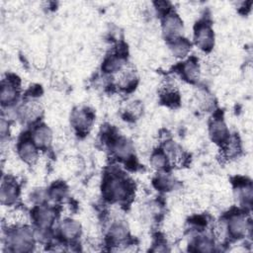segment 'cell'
Returning <instances> with one entry per match:
<instances>
[{"label": "cell", "instance_id": "ffe728a7", "mask_svg": "<svg viewBox=\"0 0 253 253\" xmlns=\"http://www.w3.org/2000/svg\"><path fill=\"white\" fill-rule=\"evenodd\" d=\"M110 235L111 238L116 241H121L126 236V228L122 223H117L112 226L110 229Z\"/></svg>", "mask_w": 253, "mask_h": 253}, {"label": "cell", "instance_id": "7402d4cb", "mask_svg": "<svg viewBox=\"0 0 253 253\" xmlns=\"http://www.w3.org/2000/svg\"><path fill=\"white\" fill-rule=\"evenodd\" d=\"M240 150V146H239V142L238 140L233 137L231 139H229L226 148H225V153L227 156H234L236 155Z\"/></svg>", "mask_w": 253, "mask_h": 253}, {"label": "cell", "instance_id": "44dd1931", "mask_svg": "<svg viewBox=\"0 0 253 253\" xmlns=\"http://www.w3.org/2000/svg\"><path fill=\"white\" fill-rule=\"evenodd\" d=\"M151 164L156 169H163L167 164V156L161 152H157L152 155Z\"/></svg>", "mask_w": 253, "mask_h": 253}, {"label": "cell", "instance_id": "8992f818", "mask_svg": "<svg viewBox=\"0 0 253 253\" xmlns=\"http://www.w3.org/2000/svg\"><path fill=\"white\" fill-rule=\"evenodd\" d=\"M34 218L39 227L42 229H46L52 224L54 220V212L49 209L40 208L35 211Z\"/></svg>", "mask_w": 253, "mask_h": 253}, {"label": "cell", "instance_id": "9c48e42d", "mask_svg": "<svg viewBox=\"0 0 253 253\" xmlns=\"http://www.w3.org/2000/svg\"><path fill=\"white\" fill-rule=\"evenodd\" d=\"M210 134L211 139L215 142H223L227 139L228 131L225 124L222 121H214L210 127Z\"/></svg>", "mask_w": 253, "mask_h": 253}, {"label": "cell", "instance_id": "2e32d148", "mask_svg": "<svg viewBox=\"0 0 253 253\" xmlns=\"http://www.w3.org/2000/svg\"><path fill=\"white\" fill-rule=\"evenodd\" d=\"M114 151L121 158H128L132 153V145L129 141L121 139L115 144Z\"/></svg>", "mask_w": 253, "mask_h": 253}, {"label": "cell", "instance_id": "ba28073f", "mask_svg": "<svg viewBox=\"0 0 253 253\" xmlns=\"http://www.w3.org/2000/svg\"><path fill=\"white\" fill-rule=\"evenodd\" d=\"M1 203L3 205H11L18 198V188L11 182H3L0 192Z\"/></svg>", "mask_w": 253, "mask_h": 253}, {"label": "cell", "instance_id": "603a6c76", "mask_svg": "<svg viewBox=\"0 0 253 253\" xmlns=\"http://www.w3.org/2000/svg\"><path fill=\"white\" fill-rule=\"evenodd\" d=\"M197 250L201 252H211L213 250V244L208 238H201L197 242Z\"/></svg>", "mask_w": 253, "mask_h": 253}, {"label": "cell", "instance_id": "7c38bea8", "mask_svg": "<svg viewBox=\"0 0 253 253\" xmlns=\"http://www.w3.org/2000/svg\"><path fill=\"white\" fill-rule=\"evenodd\" d=\"M61 235L66 239H73L80 233V224L76 220L66 219L60 224Z\"/></svg>", "mask_w": 253, "mask_h": 253}, {"label": "cell", "instance_id": "e0dca14e", "mask_svg": "<svg viewBox=\"0 0 253 253\" xmlns=\"http://www.w3.org/2000/svg\"><path fill=\"white\" fill-rule=\"evenodd\" d=\"M184 77L189 81H195L199 78V67L194 61H187L182 65Z\"/></svg>", "mask_w": 253, "mask_h": 253}, {"label": "cell", "instance_id": "5b68a950", "mask_svg": "<svg viewBox=\"0 0 253 253\" xmlns=\"http://www.w3.org/2000/svg\"><path fill=\"white\" fill-rule=\"evenodd\" d=\"M229 234L235 238H241L246 234L247 222L242 215L232 216L226 226Z\"/></svg>", "mask_w": 253, "mask_h": 253}, {"label": "cell", "instance_id": "30bf717a", "mask_svg": "<svg viewBox=\"0 0 253 253\" xmlns=\"http://www.w3.org/2000/svg\"><path fill=\"white\" fill-rule=\"evenodd\" d=\"M19 155L27 163H33L38 157L36 144L31 141H24L19 146Z\"/></svg>", "mask_w": 253, "mask_h": 253}, {"label": "cell", "instance_id": "277c9868", "mask_svg": "<svg viewBox=\"0 0 253 253\" xmlns=\"http://www.w3.org/2000/svg\"><path fill=\"white\" fill-rule=\"evenodd\" d=\"M197 44L204 50H210L213 45V33L208 26H200L195 33Z\"/></svg>", "mask_w": 253, "mask_h": 253}, {"label": "cell", "instance_id": "6da1fadb", "mask_svg": "<svg viewBox=\"0 0 253 253\" xmlns=\"http://www.w3.org/2000/svg\"><path fill=\"white\" fill-rule=\"evenodd\" d=\"M9 243L14 251H30L34 243V235L32 230L26 227L15 230L9 236Z\"/></svg>", "mask_w": 253, "mask_h": 253}, {"label": "cell", "instance_id": "3957f363", "mask_svg": "<svg viewBox=\"0 0 253 253\" xmlns=\"http://www.w3.org/2000/svg\"><path fill=\"white\" fill-rule=\"evenodd\" d=\"M162 28L163 33L167 38L176 39L183 29V24L181 19L176 14H169L164 18Z\"/></svg>", "mask_w": 253, "mask_h": 253}, {"label": "cell", "instance_id": "52a82bcc", "mask_svg": "<svg viewBox=\"0 0 253 253\" xmlns=\"http://www.w3.org/2000/svg\"><path fill=\"white\" fill-rule=\"evenodd\" d=\"M51 131L45 126H38L33 133V141L37 146L46 147L51 142Z\"/></svg>", "mask_w": 253, "mask_h": 253}, {"label": "cell", "instance_id": "ac0fdd59", "mask_svg": "<svg viewBox=\"0 0 253 253\" xmlns=\"http://www.w3.org/2000/svg\"><path fill=\"white\" fill-rule=\"evenodd\" d=\"M154 185L160 191H169L174 185V180L170 175L166 173H161L154 180Z\"/></svg>", "mask_w": 253, "mask_h": 253}, {"label": "cell", "instance_id": "4fadbf2b", "mask_svg": "<svg viewBox=\"0 0 253 253\" xmlns=\"http://www.w3.org/2000/svg\"><path fill=\"white\" fill-rule=\"evenodd\" d=\"M190 42L185 39H174L170 45L172 53L177 57H184L190 50Z\"/></svg>", "mask_w": 253, "mask_h": 253}, {"label": "cell", "instance_id": "d6986e66", "mask_svg": "<svg viewBox=\"0 0 253 253\" xmlns=\"http://www.w3.org/2000/svg\"><path fill=\"white\" fill-rule=\"evenodd\" d=\"M123 66V61L121 58L116 57V56H112L109 57L105 62H104V70L106 72H117L119 70H121Z\"/></svg>", "mask_w": 253, "mask_h": 253}, {"label": "cell", "instance_id": "9a60e30c", "mask_svg": "<svg viewBox=\"0 0 253 253\" xmlns=\"http://www.w3.org/2000/svg\"><path fill=\"white\" fill-rule=\"evenodd\" d=\"M42 113V108L38 103H30L23 107L21 114L23 118H25L28 121H34L36 120Z\"/></svg>", "mask_w": 253, "mask_h": 253}, {"label": "cell", "instance_id": "cb8c5ba5", "mask_svg": "<svg viewBox=\"0 0 253 253\" xmlns=\"http://www.w3.org/2000/svg\"><path fill=\"white\" fill-rule=\"evenodd\" d=\"M66 188L63 185H56L50 191V196L54 200H60L65 197L66 195Z\"/></svg>", "mask_w": 253, "mask_h": 253}, {"label": "cell", "instance_id": "8fae6325", "mask_svg": "<svg viewBox=\"0 0 253 253\" xmlns=\"http://www.w3.org/2000/svg\"><path fill=\"white\" fill-rule=\"evenodd\" d=\"M71 121L75 128L79 130H83L90 126L92 118L89 115V113L86 112L85 110H78L73 112L71 116Z\"/></svg>", "mask_w": 253, "mask_h": 253}, {"label": "cell", "instance_id": "5bb4252c", "mask_svg": "<svg viewBox=\"0 0 253 253\" xmlns=\"http://www.w3.org/2000/svg\"><path fill=\"white\" fill-rule=\"evenodd\" d=\"M0 98H1L2 104L8 105V104L14 102L17 98V90L15 89V86L8 82L2 84Z\"/></svg>", "mask_w": 253, "mask_h": 253}, {"label": "cell", "instance_id": "7a4b0ae2", "mask_svg": "<svg viewBox=\"0 0 253 253\" xmlns=\"http://www.w3.org/2000/svg\"><path fill=\"white\" fill-rule=\"evenodd\" d=\"M127 185L126 183L119 178L114 177L106 182L104 186V193L105 196L112 201H121L124 200L127 195Z\"/></svg>", "mask_w": 253, "mask_h": 253}]
</instances>
